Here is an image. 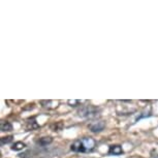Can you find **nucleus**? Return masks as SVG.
I'll return each instance as SVG.
<instances>
[{"mask_svg": "<svg viewBox=\"0 0 158 158\" xmlns=\"http://www.w3.org/2000/svg\"><path fill=\"white\" fill-rule=\"evenodd\" d=\"M80 102H81V101H80V100H77V99L68 100V104H69L70 106H79Z\"/></svg>", "mask_w": 158, "mask_h": 158, "instance_id": "obj_9", "label": "nucleus"}, {"mask_svg": "<svg viewBox=\"0 0 158 158\" xmlns=\"http://www.w3.org/2000/svg\"><path fill=\"white\" fill-rule=\"evenodd\" d=\"M104 127H106V123H104L103 121H94L89 125V129H90L92 132H95V133L102 131L104 129Z\"/></svg>", "mask_w": 158, "mask_h": 158, "instance_id": "obj_3", "label": "nucleus"}, {"mask_svg": "<svg viewBox=\"0 0 158 158\" xmlns=\"http://www.w3.org/2000/svg\"><path fill=\"white\" fill-rule=\"evenodd\" d=\"M0 129L1 131H11L13 130V125L10 124V122L8 121H1L0 123Z\"/></svg>", "mask_w": 158, "mask_h": 158, "instance_id": "obj_6", "label": "nucleus"}, {"mask_svg": "<svg viewBox=\"0 0 158 158\" xmlns=\"http://www.w3.org/2000/svg\"><path fill=\"white\" fill-rule=\"evenodd\" d=\"M122 153H123V149H122L121 146H119V145H113L109 149V154H111V155H116V156H118V155H121Z\"/></svg>", "mask_w": 158, "mask_h": 158, "instance_id": "obj_4", "label": "nucleus"}, {"mask_svg": "<svg viewBox=\"0 0 158 158\" xmlns=\"http://www.w3.org/2000/svg\"><path fill=\"white\" fill-rule=\"evenodd\" d=\"M99 113V110L97 108H94L92 106H84L79 111V115L83 118H87V119H94L96 118Z\"/></svg>", "mask_w": 158, "mask_h": 158, "instance_id": "obj_2", "label": "nucleus"}, {"mask_svg": "<svg viewBox=\"0 0 158 158\" xmlns=\"http://www.w3.org/2000/svg\"><path fill=\"white\" fill-rule=\"evenodd\" d=\"M52 142H53V138H51V136H44V138H40L38 139L37 145L41 146V147H46V146L52 144Z\"/></svg>", "mask_w": 158, "mask_h": 158, "instance_id": "obj_5", "label": "nucleus"}, {"mask_svg": "<svg viewBox=\"0 0 158 158\" xmlns=\"http://www.w3.org/2000/svg\"><path fill=\"white\" fill-rule=\"evenodd\" d=\"M13 136L10 135V136H4V138H1V139H0V143H1V145H6L8 144V143H10L11 141H13Z\"/></svg>", "mask_w": 158, "mask_h": 158, "instance_id": "obj_8", "label": "nucleus"}, {"mask_svg": "<svg viewBox=\"0 0 158 158\" xmlns=\"http://www.w3.org/2000/svg\"><path fill=\"white\" fill-rule=\"evenodd\" d=\"M95 145H96V142H95L94 139L84 138L82 139H79V141L73 142L70 146V149L73 152H82V153H85V152H90L93 150L95 148Z\"/></svg>", "mask_w": 158, "mask_h": 158, "instance_id": "obj_1", "label": "nucleus"}, {"mask_svg": "<svg viewBox=\"0 0 158 158\" xmlns=\"http://www.w3.org/2000/svg\"><path fill=\"white\" fill-rule=\"evenodd\" d=\"M26 147V145L23 142H17L11 146V150L13 151H21Z\"/></svg>", "mask_w": 158, "mask_h": 158, "instance_id": "obj_7", "label": "nucleus"}]
</instances>
